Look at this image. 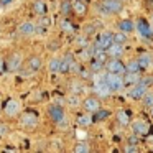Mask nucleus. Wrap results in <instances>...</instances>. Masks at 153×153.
<instances>
[{
  "instance_id": "obj_10",
  "label": "nucleus",
  "mask_w": 153,
  "mask_h": 153,
  "mask_svg": "<svg viewBox=\"0 0 153 153\" xmlns=\"http://www.w3.org/2000/svg\"><path fill=\"white\" fill-rule=\"evenodd\" d=\"M20 102L18 100H15V99H8L7 102L4 104V107H2V110H4V114L7 117H15V115H18L20 114Z\"/></svg>"
},
{
  "instance_id": "obj_1",
  "label": "nucleus",
  "mask_w": 153,
  "mask_h": 153,
  "mask_svg": "<svg viewBox=\"0 0 153 153\" xmlns=\"http://www.w3.org/2000/svg\"><path fill=\"white\" fill-rule=\"evenodd\" d=\"M104 81L107 82L110 92H119L123 87V74H115V73H105L104 74Z\"/></svg>"
},
{
  "instance_id": "obj_37",
  "label": "nucleus",
  "mask_w": 153,
  "mask_h": 153,
  "mask_svg": "<svg viewBox=\"0 0 153 153\" xmlns=\"http://www.w3.org/2000/svg\"><path fill=\"white\" fill-rule=\"evenodd\" d=\"M69 87H71V91H73L74 94H81L84 91V86L81 82H77V81H73V82L69 84Z\"/></svg>"
},
{
  "instance_id": "obj_35",
  "label": "nucleus",
  "mask_w": 153,
  "mask_h": 153,
  "mask_svg": "<svg viewBox=\"0 0 153 153\" xmlns=\"http://www.w3.org/2000/svg\"><path fill=\"white\" fill-rule=\"evenodd\" d=\"M92 71L91 69H86L84 66H81V69H79V73H77V76H81L82 79H92Z\"/></svg>"
},
{
  "instance_id": "obj_7",
  "label": "nucleus",
  "mask_w": 153,
  "mask_h": 153,
  "mask_svg": "<svg viewBox=\"0 0 153 153\" xmlns=\"http://www.w3.org/2000/svg\"><path fill=\"white\" fill-rule=\"evenodd\" d=\"M22 66V56L20 53H12L8 58H5V71L7 73H15Z\"/></svg>"
},
{
  "instance_id": "obj_32",
  "label": "nucleus",
  "mask_w": 153,
  "mask_h": 153,
  "mask_svg": "<svg viewBox=\"0 0 153 153\" xmlns=\"http://www.w3.org/2000/svg\"><path fill=\"white\" fill-rule=\"evenodd\" d=\"M74 152L76 153H87V152H91V146L84 142H79L74 145Z\"/></svg>"
},
{
  "instance_id": "obj_30",
  "label": "nucleus",
  "mask_w": 153,
  "mask_h": 153,
  "mask_svg": "<svg viewBox=\"0 0 153 153\" xmlns=\"http://www.w3.org/2000/svg\"><path fill=\"white\" fill-rule=\"evenodd\" d=\"M59 58H51L50 63H48V68H50L51 73H59Z\"/></svg>"
},
{
  "instance_id": "obj_33",
  "label": "nucleus",
  "mask_w": 153,
  "mask_h": 153,
  "mask_svg": "<svg viewBox=\"0 0 153 153\" xmlns=\"http://www.w3.org/2000/svg\"><path fill=\"white\" fill-rule=\"evenodd\" d=\"M142 102L145 107H150V109H152L153 107V92H148V91H146L145 96L142 97Z\"/></svg>"
},
{
  "instance_id": "obj_16",
  "label": "nucleus",
  "mask_w": 153,
  "mask_h": 153,
  "mask_svg": "<svg viewBox=\"0 0 153 153\" xmlns=\"http://www.w3.org/2000/svg\"><path fill=\"white\" fill-rule=\"evenodd\" d=\"M94 89H96V92L99 94L100 97L110 96V89H109V86H107V82L104 81V76L100 77V79L96 81V84H94Z\"/></svg>"
},
{
  "instance_id": "obj_3",
  "label": "nucleus",
  "mask_w": 153,
  "mask_h": 153,
  "mask_svg": "<svg viewBox=\"0 0 153 153\" xmlns=\"http://www.w3.org/2000/svg\"><path fill=\"white\" fill-rule=\"evenodd\" d=\"M132 130H133V133H137V135L142 137V138H145V137L152 135V132H153L152 125H150L146 120H143V119L135 120V122L132 123Z\"/></svg>"
},
{
  "instance_id": "obj_27",
  "label": "nucleus",
  "mask_w": 153,
  "mask_h": 153,
  "mask_svg": "<svg viewBox=\"0 0 153 153\" xmlns=\"http://www.w3.org/2000/svg\"><path fill=\"white\" fill-rule=\"evenodd\" d=\"M76 122H77V125H81V127H89L91 123H94V120H92V115H87V114H79V115H77V119H76Z\"/></svg>"
},
{
  "instance_id": "obj_24",
  "label": "nucleus",
  "mask_w": 153,
  "mask_h": 153,
  "mask_svg": "<svg viewBox=\"0 0 153 153\" xmlns=\"http://www.w3.org/2000/svg\"><path fill=\"white\" fill-rule=\"evenodd\" d=\"M59 27H61V30H63L64 33H74V31H76V25H74L68 17H64L63 20H61Z\"/></svg>"
},
{
  "instance_id": "obj_22",
  "label": "nucleus",
  "mask_w": 153,
  "mask_h": 153,
  "mask_svg": "<svg viewBox=\"0 0 153 153\" xmlns=\"http://www.w3.org/2000/svg\"><path fill=\"white\" fill-rule=\"evenodd\" d=\"M59 13L63 15V17H69V15L73 13V2H71V0H61Z\"/></svg>"
},
{
  "instance_id": "obj_21",
  "label": "nucleus",
  "mask_w": 153,
  "mask_h": 153,
  "mask_svg": "<svg viewBox=\"0 0 153 153\" xmlns=\"http://www.w3.org/2000/svg\"><path fill=\"white\" fill-rule=\"evenodd\" d=\"M110 117V110L107 109H97L96 112H92V120L96 122H102V120H107Z\"/></svg>"
},
{
  "instance_id": "obj_41",
  "label": "nucleus",
  "mask_w": 153,
  "mask_h": 153,
  "mask_svg": "<svg viewBox=\"0 0 153 153\" xmlns=\"http://www.w3.org/2000/svg\"><path fill=\"white\" fill-rule=\"evenodd\" d=\"M58 48H59V41H51V43L48 45V50L50 51H56Z\"/></svg>"
},
{
  "instance_id": "obj_13",
  "label": "nucleus",
  "mask_w": 153,
  "mask_h": 153,
  "mask_svg": "<svg viewBox=\"0 0 153 153\" xmlns=\"http://www.w3.org/2000/svg\"><path fill=\"white\" fill-rule=\"evenodd\" d=\"M35 27H36V23H33V22L30 20H25L20 23V27H18V33L22 35V36H33L35 35Z\"/></svg>"
},
{
  "instance_id": "obj_2",
  "label": "nucleus",
  "mask_w": 153,
  "mask_h": 153,
  "mask_svg": "<svg viewBox=\"0 0 153 153\" xmlns=\"http://www.w3.org/2000/svg\"><path fill=\"white\" fill-rule=\"evenodd\" d=\"M46 115L48 119L51 120L53 123H61L64 119H66V110H64L63 105H59V104H51V105H48L46 109Z\"/></svg>"
},
{
  "instance_id": "obj_47",
  "label": "nucleus",
  "mask_w": 153,
  "mask_h": 153,
  "mask_svg": "<svg viewBox=\"0 0 153 153\" xmlns=\"http://www.w3.org/2000/svg\"><path fill=\"white\" fill-rule=\"evenodd\" d=\"M82 2H86V4H89V2H91V0H82Z\"/></svg>"
},
{
  "instance_id": "obj_39",
  "label": "nucleus",
  "mask_w": 153,
  "mask_h": 153,
  "mask_svg": "<svg viewBox=\"0 0 153 153\" xmlns=\"http://www.w3.org/2000/svg\"><path fill=\"white\" fill-rule=\"evenodd\" d=\"M76 45H79L81 48H86V46H89V40H87L86 35H84V36H77L76 38Z\"/></svg>"
},
{
  "instance_id": "obj_12",
  "label": "nucleus",
  "mask_w": 153,
  "mask_h": 153,
  "mask_svg": "<svg viewBox=\"0 0 153 153\" xmlns=\"http://www.w3.org/2000/svg\"><path fill=\"white\" fill-rule=\"evenodd\" d=\"M146 89L148 87H145V86H142V84H135V86H132V87H128V97H132L133 100H142V97L145 96V92H146Z\"/></svg>"
},
{
  "instance_id": "obj_50",
  "label": "nucleus",
  "mask_w": 153,
  "mask_h": 153,
  "mask_svg": "<svg viewBox=\"0 0 153 153\" xmlns=\"http://www.w3.org/2000/svg\"><path fill=\"white\" fill-rule=\"evenodd\" d=\"M0 8H2V5H0Z\"/></svg>"
},
{
  "instance_id": "obj_45",
  "label": "nucleus",
  "mask_w": 153,
  "mask_h": 153,
  "mask_svg": "<svg viewBox=\"0 0 153 153\" xmlns=\"http://www.w3.org/2000/svg\"><path fill=\"white\" fill-rule=\"evenodd\" d=\"M8 4H12V0H0V5L2 7H7Z\"/></svg>"
},
{
  "instance_id": "obj_25",
  "label": "nucleus",
  "mask_w": 153,
  "mask_h": 153,
  "mask_svg": "<svg viewBox=\"0 0 153 153\" xmlns=\"http://www.w3.org/2000/svg\"><path fill=\"white\" fill-rule=\"evenodd\" d=\"M119 30L128 35L135 30V23H133L132 20H128V18H127V20H122V22H119Z\"/></svg>"
},
{
  "instance_id": "obj_19",
  "label": "nucleus",
  "mask_w": 153,
  "mask_h": 153,
  "mask_svg": "<svg viewBox=\"0 0 153 153\" xmlns=\"http://www.w3.org/2000/svg\"><path fill=\"white\" fill-rule=\"evenodd\" d=\"M140 73H125L123 74V86L125 87H132L135 84H138L140 81Z\"/></svg>"
},
{
  "instance_id": "obj_38",
  "label": "nucleus",
  "mask_w": 153,
  "mask_h": 153,
  "mask_svg": "<svg viewBox=\"0 0 153 153\" xmlns=\"http://www.w3.org/2000/svg\"><path fill=\"white\" fill-rule=\"evenodd\" d=\"M38 25H41V27H45V28H48L51 25V18L48 17V13L46 15H41L40 17V22H38Z\"/></svg>"
},
{
  "instance_id": "obj_40",
  "label": "nucleus",
  "mask_w": 153,
  "mask_h": 153,
  "mask_svg": "<svg viewBox=\"0 0 153 153\" xmlns=\"http://www.w3.org/2000/svg\"><path fill=\"white\" fill-rule=\"evenodd\" d=\"M140 142H142V137H138L137 133H133V135H130L127 138V143H130V145H138Z\"/></svg>"
},
{
  "instance_id": "obj_5",
  "label": "nucleus",
  "mask_w": 153,
  "mask_h": 153,
  "mask_svg": "<svg viewBox=\"0 0 153 153\" xmlns=\"http://www.w3.org/2000/svg\"><path fill=\"white\" fill-rule=\"evenodd\" d=\"M112 43L114 41H112V33H110V31H100V33H96L94 45H96L99 50H107Z\"/></svg>"
},
{
  "instance_id": "obj_26",
  "label": "nucleus",
  "mask_w": 153,
  "mask_h": 153,
  "mask_svg": "<svg viewBox=\"0 0 153 153\" xmlns=\"http://www.w3.org/2000/svg\"><path fill=\"white\" fill-rule=\"evenodd\" d=\"M117 120H119L120 125L127 127L130 123V110H119L117 112Z\"/></svg>"
},
{
  "instance_id": "obj_31",
  "label": "nucleus",
  "mask_w": 153,
  "mask_h": 153,
  "mask_svg": "<svg viewBox=\"0 0 153 153\" xmlns=\"http://www.w3.org/2000/svg\"><path fill=\"white\" fill-rule=\"evenodd\" d=\"M112 41H114V43L123 45V43L127 41V33H123V31H119V33H112Z\"/></svg>"
},
{
  "instance_id": "obj_44",
  "label": "nucleus",
  "mask_w": 153,
  "mask_h": 153,
  "mask_svg": "<svg viewBox=\"0 0 153 153\" xmlns=\"http://www.w3.org/2000/svg\"><path fill=\"white\" fill-rule=\"evenodd\" d=\"M5 71V58L0 56V73H4Z\"/></svg>"
},
{
  "instance_id": "obj_15",
  "label": "nucleus",
  "mask_w": 153,
  "mask_h": 153,
  "mask_svg": "<svg viewBox=\"0 0 153 153\" xmlns=\"http://www.w3.org/2000/svg\"><path fill=\"white\" fill-rule=\"evenodd\" d=\"M31 12L38 17L41 15H46L48 13V4L46 0H33V4H31Z\"/></svg>"
},
{
  "instance_id": "obj_17",
  "label": "nucleus",
  "mask_w": 153,
  "mask_h": 153,
  "mask_svg": "<svg viewBox=\"0 0 153 153\" xmlns=\"http://www.w3.org/2000/svg\"><path fill=\"white\" fill-rule=\"evenodd\" d=\"M105 51H107V56L109 58H122L123 53H125L123 45H120V43H112Z\"/></svg>"
},
{
  "instance_id": "obj_4",
  "label": "nucleus",
  "mask_w": 153,
  "mask_h": 153,
  "mask_svg": "<svg viewBox=\"0 0 153 153\" xmlns=\"http://www.w3.org/2000/svg\"><path fill=\"white\" fill-rule=\"evenodd\" d=\"M104 69L107 73H115V74H125V64L120 58H109L105 61V66Z\"/></svg>"
},
{
  "instance_id": "obj_49",
  "label": "nucleus",
  "mask_w": 153,
  "mask_h": 153,
  "mask_svg": "<svg viewBox=\"0 0 153 153\" xmlns=\"http://www.w3.org/2000/svg\"><path fill=\"white\" fill-rule=\"evenodd\" d=\"M0 112H2V105H0Z\"/></svg>"
},
{
  "instance_id": "obj_6",
  "label": "nucleus",
  "mask_w": 153,
  "mask_h": 153,
  "mask_svg": "<svg viewBox=\"0 0 153 153\" xmlns=\"http://www.w3.org/2000/svg\"><path fill=\"white\" fill-rule=\"evenodd\" d=\"M135 28L138 31L140 36H143L145 40H153V30L150 27V23L145 20V18H138L135 23Z\"/></svg>"
},
{
  "instance_id": "obj_9",
  "label": "nucleus",
  "mask_w": 153,
  "mask_h": 153,
  "mask_svg": "<svg viewBox=\"0 0 153 153\" xmlns=\"http://www.w3.org/2000/svg\"><path fill=\"white\" fill-rule=\"evenodd\" d=\"M25 66L31 71V73H38V71L43 68V58L40 54H30V56L25 59Z\"/></svg>"
},
{
  "instance_id": "obj_42",
  "label": "nucleus",
  "mask_w": 153,
  "mask_h": 153,
  "mask_svg": "<svg viewBox=\"0 0 153 153\" xmlns=\"http://www.w3.org/2000/svg\"><path fill=\"white\" fill-rule=\"evenodd\" d=\"M123 152H138V146H137V145H130V143H127V146L123 148Z\"/></svg>"
},
{
  "instance_id": "obj_28",
  "label": "nucleus",
  "mask_w": 153,
  "mask_h": 153,
  "mask_svg": "<svg viewBox=\"0 0 153 153\" xmlns=\"http://www.w3.org/2000/svg\"><path fill=\"white\" fill-rule=\"evenodd\" d=\"M140 71H142V68L138 64V59H130L125 64V73H140Z\"/></svg>"
},
{
  "instance_id": "obj_8",
  "label": "nucleus",
  "mask_w": 153,
  "mask_h": 153,
  "mask_svg": "<svg viewBox=\"0 0 153 153\" xmlns=\"http://www.w3.org/2000/svg\"><path fill=\"white\" fill-rule=\"evenodd\" d=\"M102 7L109 12V15H114V13H120L123 10V2L122 0H99Z\"/></svg>"
},
{
  "instance_id": "obj_29",
  "label": "nucleus",
  "mask_w": 153,
  "mask_h": 153,
  "mask_svg": "<svg viewBox=\"0 0 153 153\" xmlns=\"http://www.w3.org/2000/svg\"><path fill=\"white\" fill-rule=\"evenodd\" d=\"M96 33H97V22H92V23L84 27V35H86V36H92V35H96Z\"/></svg>"
},
{
  "instance_id": "obj_34",
  "label": "nucleus",
  "mask_w": 153,
  "mask_h": 153,
  "mask_svg": "<svg viewBox=\"0 0 153 153\" xmlns=\"http://www.w3.org/2000/svg\"><path fill=\"white\" fill-rule=\"evenodd\" d=\"M138 82L142 84V86H145V87H150V86H153V76L152 74H145V76L140 77Z\"/></svg>"
},
{
  "instance_id": "obj_43",
  "label": "nucleus",
  "mask_w": 153,
  "mask_h": 153,
  "mask_svg": "<svg viewBox=\"0 0 153 153\" xmlns=\"http://www.w3.org/2000/svg\"><path fill=\"white\" fill-rule=\"evenodd\" d=\"M7 128H8V127L5 125V123H0V135H5V133L8 132Z\"/></svg>"
},
{
  "instance_id": "obj_14",
  "label": "nucleus",
  "mask_w": 153,
  "mask_h": 153,
  "mask_svg": "<svg viewBox=\"0 0 153 153\" xmlns=\"http://www.w3.org/2000/svg\"><path fill=\"white\" fill-rule=\"evenodd\" d=\"M20 123L23 127H28V128H31V127H36L38 123V115L35 112H25L23 115H20Z\"/></svg>"
},
{
  "instance_id": "obj_18",
  "label": "nucleus",
  "mask_w": 153,
  "mask_h": 153,
  "mask_svg": "<svg viewBox=\"0 0 153 153\" xmlns=\"http://www.w3.org/2000/svg\"><path fill=\"white\" fill-rule=\"evenodd\" d=\"M73 2V13H76L77 17H84L87 13V4L82 0H71Z\"/></svg>"
},
{
  "instance_id": "obj_46",
  "label": "nucleus",
  "mask_w": 153,
  "mask_h": 153,
  "mask_svg": "<svg viewBox=\"0 0 153 153\" xmlns=\"http://www.w3.org/2000/svg\"><path fill=\"white\" fill-rule=\"evenodd\" d=\"M145 2H146V4L150 5V7H153V0H145Z\"/></svg>"
},
{
  "instance_id": "obj_36",
  "label": "nucleus",
  "mask_w": 153,
  "mask_h": 153,
  "mask_svg": "<svg viewBox=\"0 0 153 153\" xmlns=\"http://www.w3.org/2000/svg\"><path fill=\"white\" fill-rule=\"evenodd\" d=\"M68 104H69L71 107H77L81 104V99H79V94H71L69 97H68Z\"/></svg>"
},
{
  "instance_id": "obj_23",
  "label": "nucleus",
  "mask_w": 153,
  "mask_h": 153,
  "mask_svg": "<svg viewBox=\"0 0 153 153\" xmlns=\"http://www.w3.org/2000/svg\"><path fill=\"white\" fill-rule=\"evenodd\" d=\"M104 66H105V63L100 61V59H97V58H91V59H89V69L92 71L94 74L100 73V71L104 69Z\"/></svg>"
},
{
  "instance_id": "obj_20",
  "label": "nucleus",
  "mask_w": 153,
  "mask_h": 153,
  "mask_svg": "<svg viewBox=\"0 0 153 153\" xmlns=\"http://www.w3.org/2000/svg\"><path fill=\"white\" fill-rule=\"evenodd\" d=\"M137 59H138V64H140V68H142V71L146 69V68H150V66H152V63H153V58L150 56L148 53H145V51L140 53V56L137 58Z\"/></svg>"
},
{
  "instance_id": "obj_11",
  "label": "nucleus",
  "mask_w": 153,
  "mask_h": 153,
  "mask_svg": "<svg viewBox=\"0 0 153 153\" xmlns=\"http://www.w3.org/2000/svg\"><path fill=\"white\" fill-rule=\"evenodd\" d=\"M81 104H82V109L86 112H91V114L96 112L97 109H100V99L97 96H87Z\"/></svg>"
},
{
  "instance_id": "obj_48",
  "label": "nucleus",
  "mask_w": 153,
  "mask_h": 153,
  "mask_svg": "<svg viewBox=\"0 0 153 153\" xmlns=\"http://www.w3.org/2000/svg\"><path fill=\"white\" fill-rule=\"evenodd\" d=\"M152 115H153V107H152Z\"/></svg>"
}]
</instances>
